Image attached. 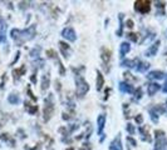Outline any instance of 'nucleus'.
Listing matches in <instances>:
<instances>
[{"instance_id": "f257e3e1", "label": "nucleus", "mask_w": 167, "mask_h": 150, "mask_svg": "<svg viewBox=\"0 0 167 150\" xmlns=\"http://www.w3.org/2000/svg\"><path fill=\"white\" fill-rule=\"evenodd\" d=\"M34 34H35V26L34 25H32L27 30H23V31L21 30H18V29L11 30V38H13L14 40H16L18 43H24V41H27V40L33 39Z\"/></svg>"}, {"instance_id": "f03ea898", "label": "nucleus", "mask_w": 167, "mask_h": 150, "mask_svg": "<svg viewBox=\"0 0 167 150\" xmlns=\"http://www.w3.org/2000/svg\"><path fill=\"white\" fill-rule=\"evenodd\" d=\"M75 85H77V94H78V97H84L86 93L89 90V85L88 83L83 79L82 76H77L75 78Z\"/></svg>"}, {"instance_id": "7ed1b4c3", "label": "nucleus", "mask_w": 167, "mask_h": 150, "mask_svg": "<svg viewBox=\"0 0 167 150\" xmlns=\"http://www.w3.org/2000/svg\"><path fill=\"white\" fill-rule=\"evenodd\" d=\"M167 148V138L162 130H156V146L154 150H166Z\"/></svg>"}, {"instance_id": "20e7f679", "label": "nucleus", "mask_w": 167, "mask_h": 150, "mask_svg": "<svg viewBox=\"0 0 167 150\" xmlns=\"http://www.w3.org/2000/svg\"><path fill=\"white\" fill-rule=\"evenodd\" d=\"M134 9L142 14H146L151 9V3L148 0H138V1L134 3Z\"/></svg>"}, {"instance_id": "39448f33", "label": "nucleus", "mask_w": 167, "mask_h": 150, "mask_svg": "<svg viewBox=\"0 0 167 150\" xmlns=\"http://www.w3.org/2000/svg\"><path fill=\"white\" fill-rule=\"evenodd\" d=\"M53 110H54V105L52 103V94L49 95L48 100H45V108H44V119L45 120H49L52 114H53Z\"/></svg>"}, {"instance_id": "423d86ee", "label": "nucleus", "mask_w": 167, "mask_h": 150, "mask_svg": "<svg viewBox=\"0 0 167 150\" xmlns=\"http://www.w3.org/2000/svg\"><path fill=\"white\" fill-rule=\"evenodd\" d=\"M62 35H63V37H64L65 39H67V40H69V41H74V40L77 39V35H75L74 30L72 29V28L64 29V30H63V33H62Z\"/></svg>"}, {"instance_id": "0eeeda50", "label": "nucleus", "mask_w": 167, "mask_h": 150, "mask_svg": "<svg viewBox=\"0 0 167 150\" xmlns=\"http://www.w3.org/2000/svg\"><path fill=\"white\" fill-rule=\"evenodd\" d=\"M109 150H122V145H121V136H117L115 140L111 143L109 145Z\"/></svg>"}, {"instance_id": "6e6552de", "label": "nucleus", "mask_w": 167, "mask_h": 150, "mask_svg": "<svg viewBox=\"0 0 167 150\" xmlns=\"http://www.w3.org/2000/svg\"><path fill=\"white\" fill-rule=\"evenodd\" d=\"M158 48H160V41L157 40L156 43H154L150 49L147 50V53H146V55H148V56H153V55H156V53H157V50H158Z\"/></svg>"}, {"instance_id": "1a4fd4ad", "label": "nucleus", "mask_w": 167, "mask_h": 150, "mask_svg": "<svg viewBox=\"0 0 167 150\" xmlns=\"http://www.w3.org/2000/svg\"><path fill=\"white\" fill-rule=\"evenodd\" d=\"M160 90V85L157 83H152V84H150V85H148V89H147V93H148V95H154L157 91Z\"/></svg>"}, {"instance_id": "9d476101", "label": "nucleus", "mask_w": 167, "mask_h": 150, "mask_svg": "<svg viewBox=\"0 0 167 150\" xmlns=\"http://www.w3.org/2000/svg\"><path fill=\"white\" fill-rule=\"evenodd\" d=\"M104 123H106V118L104 115H99L98 119H97V124H98V133L102 134L103 131V128H104Z\"/></svg>"}, {"instance_id": "9b49d317", "label": "nucleus", "mask_w": 167, "mask_h": 150, "mask_svg": "<svg viewBox=\"0 0 167 150\" xmlns=\"http://www.w3.org/2000/svg\"><path fill=\"white\" fill-rule=\"evenodd\" d=\"M165 75L163 71H151L150 74L147 75L148 79H162Z\"/></svg>"}, {"instance_id": "f8f14e48", "label": "nucleus", "mask_w": 167, "mask_h": 150, "mask_svg": "<svg viewBox=\"0 0 167 150\" xmlns=\"http://www.w3.org/2000/svg\"><path fill=\"white\" fill-rule=\"evenodd\" d=\"M129 50H131V45L127 43V41H124V43L121 44V50H119V53H121V56H124Z\"/></svg>"}, {"instance_id": "ddd939ff", "label": "nucleus", "mask_w": 167, "mask_h": 150, "mask_svg": "<svg viewBox=\"0 0 167 150\" xmlns=\"http://www.w3.org/2000/svg\"><path fill=\"white\" fill-rule=\"evenodd\" d=\"M104 85V79H103V75L100 74V71H97V90H100Z\"/></svg>"}, {"instance_id": "4468645a", "label": "nucleus", "mask_w": 167, "mask_h": 150, "mask_svg": "<svg viewBox=\"0 0 167 150\" xmlns=\"http://www.w3.org/2000/svg\"><path fill=\"white\" fill-rule=\"evenodd\" d=\"M119 89L122 90L123 93H133V88L129 85V84H126V83H121L119 84Z\"/></svg>"}, {"instance_id": "2eb2a0df", "label": "nucleus", "mask_w": 167, "mask_h": 150, "mask_svg": "<svg viewBox=\"0 0 167 150\" xmlns=\"http://www.w3.org/2000/svg\"><path fill=\"white\" fill-rule=\"evenodd\" d=\"M102 59H103L104 63H108L109 59H111V50L102 49Z\"/></svg>"}, {"instance_id": "dca6fc26", "label": "nucleus", "mask_w": 167, "mask_h": 150, "mask_svg": "<svg viewBox=\"0 0 167 150\" xmlns=\"http://www.w3.org/2000/svg\"><path fill=\"white\" fill-rule=\"evenodd\" d=\"M138 60H123L122 61V67H129V68H133L134 64L137 65Z\"/></svg>"}, {"instance_id": "f3484780", "label": "nucleus", "mask_w": 167, "mask_h": 150, "mask_svg": "<svg viewBox=\"0 0 167 150\" xmlns=\"http://www.w3.org/2000/svg\"><path fill=\"white\" fill-rule=\"evenodd\" d=\"M8 100H9V103H10V104H18V103L20 101L19 97H18L16 94H10V95H9V98H8Z\"/></svg>"}, {"instance_id": "a211bd4d", "label": "nucleus", "mask_w": 167, "mask_h": 150, "mask_svg": "<svg viewBox=\"0 0 167 150\" xmlns=\"http://www.w3.org/2000/svg\"><path fill=\"white\" fill-rule=\"evenodd\" d=\"M148 67H150V64L148 63H140V65H137L136 69L138 71H141V73H143V71H146L148 69Z\"/></svg>"}, {"instance_id": "6ab92c4d", "label": "nucleus", "mask_w": 167, "mask_h": 150, "mask_svg": "<svg viewBox=\"0 0 167 150\" xmlns=\"http://www.w3.org/2000/svg\"><path fill=\"white\" fill-rule=\"evenodd\" d=\"M25 108H27V110L30 113V114H34V113L38 111V106H37V105H35V106H32L29 103H25Z\"/></svg>"}, {"instance_id": "aec40b11", "label": "nucleus", "mask_w": 167, "mask_h": 150, "mask_svg": "<svg viewBox=\"0 0 167 150\" xmlns=\"http://www.w3.org/2000/svg\"><path fill=\"white\" fill-rule=\"evenodd\" d=\"M49 86V76H44L43 78V81H41V89L45 90Z\"/></svg>"}, {"instance_id": "412c9836", "label": "nucleus", "mask_w": 167, "mask_h": 150, "mask_svg": "<svg viewBox=\"0 0 167 150\" xmlns=\"http://www.w3.org/2000/svg\"><path fill=\"white\" fill-rule=\"evenodd\" d=\"M24 71H25V67H21L20 69L14 70V71H13V74H14V76H15V79H16V78H19V76H20V74H23Z\"/></svg>"}, {"instance_id": "4be33fe9", "label": "nucleus", "mask_w": 167, "mask_h": 150, "mask_svg": "<svg viewBox=\"0 0 167 150\" xmlns=\"http://www.w3.org/2000/svg\"><path fill=\"white\" fill-rule=\"evenodd\" d=\"M5 29H7V25H1V30H0V43L5 40Z\"/></svg>"}, {"instance_id": "5701e85b", "label": "nucleus", "mask_w": 167, "mask_h": 150, "mask_svg": "<svg viewBox=\"0 0 167 150\" xmlns=\"http://www.w3.org/2000/svg\"><path fill=\"white\" fill-rule=\"evenodd\" d=\"M151 119L153 123H157L158 121V114L154 113V110H151Z\"/></svg>"}, {"instance_id": "b1692460", "label": "nucleus", "mask_w": 167, "mask_h": 150, "mask_svg": "<svg viewBox=\"0 0 167 150\" xmlns=\"http://www.w3.org/2000/svg\"><path fill=\"white\" fill-rule=\"evenodd\" d=\"M127 38H128V39H131L132 41H137V39H138V37H137V34H134V33L127 34Z\"/></svg>"}, {"instance_id": "393cba45", "label": "nucleus", "mask_w": 167, "mask_h": 150, "mask_svg": "<svg viewBox=\"0 0 167 150\" xmlns=\"http://www.w3.org/2000/svg\"><path fill=\"white\" fill-rule=\"evenodd\" d=\"M127 130H128V133H129V134H133V133H134L133 125H132V124H127Z\"/></svg>"}, {"instance_id": "a878e982", "label": "nucleus", "mask_w": 167, "mask_h": 150, "mask_svg": "<svg viewBox=\"0 0 167 150\" xmlns=\"http://www.w3.org/2000/svg\"><path fill=\"white\" fill-rule=\"evenodd\" d=\"M141 97H142V89L138 88V90L136 91V99H140Z\"/></svg>"}, {"instance_id": "bb28decb", "label": "nucleus", "mask_w": 167, "mask_h": 150, "mask_svg": "<svg viewBox=\"0 0 167 150\" xmlns=\"http://www.w3.org/2000/svg\"><path fill=\"white\" fill-rule=\"evenodd\" d=\"M136 121L138 123V124H142V121H143V118H142V115H138V116H136Z\"/></svg>"}, {"instance_id": "cd10ccee", "label": "nucleus", "mask_w": 167, "mask_h": 150, "mask_svg": "<svg viewBox=\"0 0 167 150\" xmlns=\"http://www.w3.org/2000/svg\"><path fill=\"white\" fill-rule=\"evenodd\" d=\"M127 26L128 28H132L133 26V21L132 20H127Z\"/></svg>"}, {"instance_id": "c85d7f7f", "label": "nucleus", "mask_w": 167, "mask_h": 150, "mask_svg": "<svg viewBox=\"0 0 167 150\" xmlns=\"http://www.w3.org/2000/svg\"><path fill=\"white\" fill-rule=\"evenodd\" d=\"M127 140H128V141H129L131 144H132V145H136V141H134V140L132 139V138H127Z\"/></svg>"}, {"instance_id": "c756f323", "label": "nucleus", "mask_w": 167, "mask_h": 150, "mask_svg": "<svg viewBox=\"0 0 167 150\" xmlns=\"http://www.w3.org/2000/svg\"><path fill=\"white\" fill-rule=\"evenodd\" d=\"M163 91H165V93H167V80H166V83H165V86H163Z\"/></svg>"}, {"instance_id": "7c9ffc66", "label": "nucleus", "mask_w": 167, "mask_h": 150, "mask_svg": "<svg viewBox=\"0 0 167 150\" xmlns=\"http://www.w3.org/2000/svg\"><path fill=\"white\" fill-rule=\"evenodd\" d=\"M68 150H73V149H72V148H70V149H68Z\"/></svg>"}, {"instance_id": "2f4dec72", "label": "nucleus", "mask_w": 167, "mask_h": 150, "mask_svg": "<svg viewBox=\"0 0 167 150\" xmlns=\"http://www.w3.org/2000/svg\"><path fill=\"white\" fill-rule=\"evenodd\" d=\"M166 105H167V100H166Z\"/></svg>"}, {"instance_id": "473e14b6", "label": "nucleus", "mask_w": 167, "mask_h": 150, "mask_svg": "<svg viewBox=\"0 0 167 150\" xmlns=\"http://www.w3.org/2000/svg\"><path fill=\"white\" fill-rule=\"evenodd\" d=\"M0 21H1V18H0Z\"/></svg>"}, {"instance_id": "72a5a7b5", "label": "nucleus", "mask_w": 167, "mask_h": 150, "mask_svg": "<svg viewBox=\"0 0 167 150\" xmlns=\"http://www.w3.org/2000/svg\"><path fill=\"white\" fill-rule=\"evenodd\" d=\"M81 150H84V149H81Z\"/></svg>"}]
</instances>
